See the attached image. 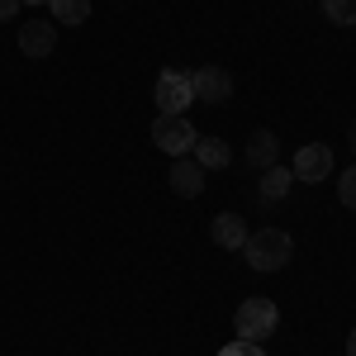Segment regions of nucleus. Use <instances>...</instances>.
Masks as SVG:
<instances>
[{
	"label": "nucleus",
	"instance_id": "14",
	"mask_svg": "<svg viewBox=\"0 0 356 356\" xmlns=\"http://www.w3.org/2000/svg\"><path fill=\"white\" fill-rule=\"evenodd\" d=\"M323 15H328L332 24L352 29L356 24V0H323Z\"/></svg>",
	"mask_w": 356,
	"mask_h": 356
},
{
	"label": "nucleus",
	"instance_id": "11",
	"mask_svg": "<svg viewBox=\"0 0 356 356\" xmlns=\"http://www.w3.org/2000/svg\"><path fill=\"white\" fill-rule=\"evenodd\" d=\"M48 10H53L57 29H76L90 19V0H48Z\"/></svg>",
	"mask_w": 356,
	"mask_h": 356
},
{
	"label": "nucleus",
	"instance_id": "7",
	"mask_svg": "<svg viewBox=\"0 0 356 356\" xmlns=\"http://www.w3.org/2000/svg\"><path fill=\"white\" fill-rule=\"evenodd\" d=\"M57 48V24L53 19H29L19 29V53L24 57H48Z\"/></svg>",
	"mask_w": 356,
	"mask_h": 356
},
{
	"label": "nucleus",
	"instance_id": "1",
	"mask_svg": "<svg viewBox=\"0 0 356 356\" xmlns=\"http://www.w3.org/2000/svg\"><path fill=\"white\" fill-rule=\"evenodd\" d=\"M243 257H247L252 271H280L295 257V238L285 228H257V233H247Z\"/></svg>",
	"mask_w": 356,
	"mask_h": 356
},
{
	"label": "nucleus",
	"instance_id": "17",
	"mask_svg": "<svg viewBox=\"0 0 356 356\" xmlns=\"http://www.w3.org/2000/svg\"><path fill=\"white\" fill-rule=\"evenodd\" d=\"M19 15V0H0V24H10Z\"/></svg>",
	"mask_w": 356,
	"mask_h": 356
},
{
	"label": "nucleus",
	"instance_id": "4",
	"mask_svg": "<svg viewBox=\"0 0 356 356\" xmlns=\"http://www.w3.org/2000/svg\"><path fill=\"white\" fill-rule=\"evenodd\" d=\"M152 95H157V114H186V105L195 100V86L186 72H162Z\"/></svg>",
	"mask_w": 356,
	"mask_h": 356
},
{
	"label": "nucleus",
	"instance_id": "5",
	"mask_svg": "<svg viewBox=\"0 0 356 356\" xmlns=\"http://www.w3.org/2000/svg\"><path fill=\"white\" fill-rule=\"evenodd\" d=\"M295 181H304V186H318V181H328L332 176V147H323V143H304L300 152H295Z\"/></svg>",
	"mask_w": 356,
	"mask_h": 356
},
{
	"label": "nucleus",
	"instance_id": "16",
	"mask_svg": "<svg viewBox=\"0 0 356 356\" xmlns=\"http://www.w3.org/2000/svg\"><path fill=\"white\" fill-rule=\"evenodd\" d=\"M219 356H266V352H261V342H243V337H238V342H228Z\"/></svg>",
	"mask_w": 356,
	"mask_h": 356
},
{
	"label": "nucleus",
	"instance_id": "13",
	"mask_svg": "<svg viewBox=\"0 0 356 356\" xmlns=\"http://www.w3.org/2000/svg\"><path fill=\"white\" fill-rule=\"evenodd\" d=\"M191 157L204 166V171H214V166H228V143H223V138H200Z\"/></svg>",
	"mask_w": 356,
	"mask_h": 356
},
{
	"label": "nucleus",
	"instance_id": "20",
	"mask_svg": "<svg viewBox=\"0 0 356 356\" xmlns=\"http://www.w3.org/2000/svg\"><path fill=\"white\" fill-rule=\"evenodd\" d=\"M19 5H48V0H19Z\"/></svg>",
	"mask_w": 356,
	"mask_h": 356
},
{
	"label": "nucleus",
	"instance_id": "9",
	"mask_svg": "<svg viewBox=\"0 0 356 356\" xmlns=\"http://www.w3.org/2000/svg\"><path fill=\"white\" fill-rule=\"evenodd\" d=\"M209 238H214V247H223V252H238V247L247 243V223L238 219V214H214V219H209Z\"/></svg>",
	"mask_w": 356,
	"mask_h": 356
},
{
	"label": "nucleus",
	"instance_id": "18",
	"mask_svg": "<svg viewBox=\"0 0 356 356\" xmlns=\"http://www.w3.org/2000/svg\"><path fill=\"white\" fill-rule=\"evenodd\" d=\"M347 356H356V328L347 332Z\"/></svg>",
	"mask_w": 356,
	"mask_h": 356
},
{
	"label": "nucleus",
	"instance_id": "15",
	"mask_svg": "<svg viewBox=\"0 0 356 356\" xmlns=\"http://www.w3.org/2000/svg\"><path fill=\"white\" fill-rule=\"evenodd\" d=\"M337 200H342V204L356 214V166H347V171H342V181H337Z\"/></svg>",
	"mask_w": 356,
	"mask_h": 356
},
{
	"label": "nucleus",
	"instance_id": "3",
	"mask_svg": "<svg viewBox=\"0 0 356 356\" xmlns=\"http://www.w3.org/2000/svg\"><path fill=\"white\" fill-rule=\"evenodd\" d=\"M275 323H280V309H275L271 300H243L238 304V314H233V328H238V337L243 342H266L275 332Z\"/></svg>",
	"mask_w": 356,
	"mask_h": 356
},
{
	"label": "nucleus",
	"instance_id": "8",
	"mask_svg": "<svg viewBox=\"0 0 356 356\" xmlns=\"http://www.w3.org/2000/svg\"><path fill=\"white\" fill-rule=\"evenodd\" d=\"M171 191L195 200V195L204 191V166L195 162V157H171Z\"/></svg>",
	"mask_w": 356,
	"mask_h": 356
},
{
	"label": "nucleus",
	"instance_id": "10",
	"mask_svg": "<svg viewBox=\"0 0 356 356\" xmlns=\"http://www.w3.org/2000/svg\"><path fill=\"white\" fill-rule=\"evenodd\" d=\"M275 152H280V143H275V134H271V129H257V134L247 138V162L257 166V171L275 166Z\"/></svg>",
	"mask_w": 356,
	"mask_h": 356
},
{
	"label": "nucleus",
	"instance_id": "12",
	"mask_svg": "<svg viewBox=\"0 0 356 356\" xmlns=\"http://www.w3.org/2000/svg\"><path fill=\"white\" fill-rule=\"evenodd\" d=\"M290 186H295V171L290 166H266V181H261V200H271V204H280L285 195H290Z\"/></svg>",
	"mask_w": 356,
	"mask_h": 356
},
{
	"label": "nucleus",
	"instance_id": "19",
	"mask_svg": "<svg viewBox=\"0 0 356 356\" xmlns=\"http://www.w3.org/2000/svg\"><path fill=\"white\" fill-rule=\"evenodd\" d=\"M347 147L356 152V119H352V129H347Z\"/></svg>",
	"mask_w": 356,
	"mask_h": 356
},
{
	"label": "nucleus",
	"instance_id": "6",
	"mask_svg": "<svg viewBox=\"0 0 356 356\" xmlns=\"http://www.w3.org/2000/svg\"><path fill=\"white\" fill-rule=\"evenodd\" d=\"M195 86V100L200 105H223L228 95H233V76H228V67H200L191 76Z\"/></svg>",
	"mask_w": 356,
	"mask_h": 356
},
{
	"label": "nucleus",
	"instance_id": "2",
	"mask_svg": "<svg viewBox=\"0 0 356 356\" xmlns=\"http://www.w3.org/2000/svg\"><path fill=\"white\" fill-rule=\"evenodd\" d=\"M200 134H195L191 114H157L152 119V147L166 152V157H191Z\"/></svg>",
	"mask_w": 356,
	"mask_h": 356
}]
</instances>
